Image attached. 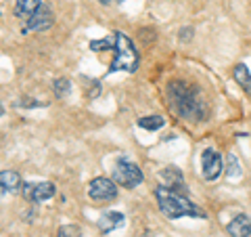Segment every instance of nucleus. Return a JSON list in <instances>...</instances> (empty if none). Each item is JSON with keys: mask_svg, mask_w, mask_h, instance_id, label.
Returning <instances> with one entry per match:
<instances>
[{"mask_svg": "<svg viewBox=\"0 0 251 237\" xmlns=\"http://www.w3.org/2000/svg\"><path fill=\"white\" fill-rule=\"evenodd\" d=\"M168 97H170L172 109L180 118H184V120L201 122L207 118V103L197 86L182 80H172L168 84Z\"/></svg>", "mask_w": 251, "mask_h": 237, "instance_id": "nucleus-1", "label": "nucleus"}, {"mask_svg": "<svg viewBox=\"0 0 251 237\" xmlns=\"http://www.w3.org/2000/svg\"><path fill=\"white\" fill-rule=\"evenodd\" d=\"M155 197H157V206H159L161 214L170 220H176V218H182V216L205 218V212H203L197 204L188 202L182 193L172 191V189L163 187V185L155 189Z\"/></svg>", "mask_w": 251, "mask_h": 237, "instance_id": "nucleus-2", "label": "nucleus"}, {"mask_svg": "<svg viewBox=\"0 0 251 237\" xmlns=\"http://www.w3.org/2000/svg\"><path fill=\"white\" fill-rule=\"evenodd\" d=\"M113 61L109 65V74L113 72H128L134 74L138 67V53L134 49V44L126 34L122 31H113Z\"/></svg>", "mask_w": 251, "mask_h": 237, "instance_id": "nucleus-3", "label": "nucleus"}, {"mask_svg": "<svg viewBox=\"0 0 251 237\" xmlns=\"http://www.w3.org/2000/svg\"><path fill=\"white\" fill-rule=\"evenodd\" d=\"M113 180L126 189H134L143 183L145 177H143V170H140L134 162L126 160V157H120V160L115 162V168H113Z\"/></svg>", "mask_w": 251, "mask_h": 237, "instance_id": "nucleus-4", "label": "nucleus"}, {"mask_svg": "<svg viewBox=\"0 0 251 237\" xmlns=\"http://www.w3.org/2000/svg\"><path fill=\"white\" fill-rule=\"evenodd\" d=\"M88 197L97 204L111 202L117 197V183L113 178H105V177L92 178L90 185H88Z\"/></svg>", "mask_w": 251, "mask_h": 237, "instance_id": "nucleus-5", "label": "nucleus"}, {"mask_svg": "<svg viewBox=\"0 0 251 237\" xmlns=\"http://www.w3.org/2000/svg\"><path fill=\"white\" fill-rule=\"evenodd\" d=\"M52 23H54V15L50 11V6L42 4L40 9H38L25 21V26H23V34H29V31H46V30L52 28Z\"/></svg>", "mask_w": 251, "mask_h": 237, "instance_id": "nucleus-6", "label": "nucleus"}, {"mask_svg": "<svg viewBox=\"0 0 251 237\" xmlns=\"http://www.w3.org/2000/svg\"><path fill=\"white\" fill-rule=\"evenodd\" d=\"M201 168H203V178L205 180H216L222 175V157L216 149H205L201 155Z\"/></svg>", "mask_w": 251, "mask_h": 237, "instance_id": "nucleus-7", "label": "nucleus"}, {"mask_svg": "<svg viewBox=\"0 0 251 237\" xmlns=\"http://www.w3.org/2000/svg\"><path fill=\"white\" fill-rule=\"evenodd\" d=\"M23 195H25L29 202L40 204V202L50 200L54 195V185L50 180H44V183H25L23 185Z\"/></svg>", "mask_w": 251, "mask_h": 237, "instance_id": "nucleus-8", "label": "nucleus"}, {"mask_svg": "<svg viewBox=\"0 0 251 237\" xmlns=\"http://www.w3.org/2000/svg\"><path fill=\"white\" fill-rule=\"evenodd\" d=\"M21 185L23 183H21L19 172H15V170H2V172H0V202H2L6 195L17 193Z\"/></svg>", "mask_w": 251, "mask_h": 237, "instance_id": "nucleus-9", "label": "nucleus"}, {"mask_svg": "<svg viewBox=\"0 0 251 237\" xmlns=\"http://www.w3.org/2000/svg\"><path fill=\"white\" fill-rule=\"evenodd\" d=\"M159 178L163 180V187L172 189V191H178V193H184L186 187H184V178H182V172L174 166H168L159 172Z\"/></svg>", "mask_w": 251, "mask_h": 237, "instance_id": "nucleus-10", "label": "nucleus"}, {"mask_svg": "<svg viewBox=\"0 0 251 237\" xmlns=\"http://www.w3.org/2000/svg\"><path fill=\"white\" fill-rule=\"evenodd\" d=\"M226 231L230 233V237H251V218L247 214L234 216L226 227Z\"/></svg>", "mask_w": 251, "mask_h": 237, "instance_id": "nucleus-11", "label": "nucleus"}, {"mask_svg": "<svg viewBox=\"0 0 251 237\" xmlns=\"http://www.w3.org/2000/svg\"><path fill=\"white\" fill-rule=\"evenodd\" d=\"M42 6V0H15V15L19 19H29Z\"/></svg>", "mask_w": 251, "mask_h": 237, "instance_id": "nucleus-12", "label": "nucleus"}, {"mask_svg": "<svg viewBox=\"0 0 251 237\" xmlns=\"http://www.w3.org/2000/svg\"><path fill=\"white\" fill-rule=\"evenodd\" d=\"M122 225H124V214H120V212H109V214H103L99 218V229L103 233H111Z\"/></svg>", "mask_w": 251, "mask_h": 237, "instance_id": "nucleus-13", "label": "nucleus"}, {"mask_svg": "<svg viewBox=\"0 0 251 237\" xmlns=\"http://www.w3.org/2000/svg\"><path fill=\"white\" fill-rule=\"evenodd\" d=\"M232 76H234V80H237V84L251 97V72H249V67L245 65V63H239V65L234 67Z\"/></svg>", "mask_w": 251, "mask_h": 237, "instance_id": "nucleus-14", "label": "nucleus"}, {"mask_svg": "<svg viewBox=\"0 0 251 237\" xmlns=\"http://www.w3.org/2000/svg\"><path fill=\"white\" fill-rule=\"evenodd\" d=\"M138 126L140 128H145L149 132H155V130H159L166 126V120H163L161 116H145V118H140L138 120Z\"/></svg>", "mask_w": 251, "mask_h": 237, "instance_id": "nucleus-15", "label": "nucleus"}, {"mask_svg": "<svg viewBox=\"0 0 251 237\" xmlns=\"http://www.w3.org/2000/svg\"><path fill=\"white\" fill-rule=\"evenodd\" d=\"M241 175H243V168H241V164L237 160V155L228 153L226 155V177L228 178H239Z\"/></svg>", "mask_w": 251, "mask_h": 237, "instance_id": "nucleus-16", "label": "nucleus"}, {"mask_svg": "<svg viewBox=\"0 0 251 237\" xmlns=\"http://www.w3.org/2000/svg\"><path fill=\"white\" fill-rule=\"evenodd\" d=\"M54 97L59 99H65L69 92H72V82L67 80V78H59V80H54Z\"/></svg>", "mask_w": 251, "mask_h": 237, "instance_id": "nucleus-17", "label": "nucleus"}, {"mask_svg": "<svg viewBox=\"0 0 251 237\" xmlns=\"http://www.w3.org/2000/svg\"><path fill=\"white\" fill-rule=\"evenodd\" d=\"M57 237H82V229L77 225H63L59 227Z\"/></svg>", "mask_w": 251, "mask_h": 237, "instance_id": "nucleus-18", "label": "nucleus"}, {"mask_svg": "<svg viewBox=\"0 0 251 237\" xmlns=\"http://www.w3.org/2000/svg\"><path fill=\"white\" fill-rule=\"evenodd\" d=\"M195 34V31H193V28H182V31H180V40H188V38H191Z\"/></svg>", "mask_w": 251, "mask_h": 237, "instance_id": "nucleus-19", "label": "nucleus"}, {"mask_svg": "<svg viewBox=\"0 0 251 237\" xmlns=\"http://www.w3.org/2000/svg\"><path fill=\"white\" fill-rule=\"evenodd\" d=\"M99 2H100V4H109V2H111V0H99Z\"/></svg>", "mask_w": 251, "mask_h": 237, "instance_id": "nucleus-20", "label": "nucleus"}, {"mask_svg": "<svg viewBox=\"0 0 251 237\" xmlns=\"http://www.w3.org/2000/svg\"><path fill=\"white\" fill-rule=\"evenodd\" d=\"M0 116H2V107H0Z\"/></svg>", "mask_w": 251, "mask_h": 237, "instance_id": "nucleus-21", "label": "nucleus"}]
</instances>
